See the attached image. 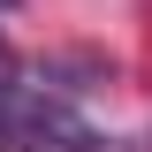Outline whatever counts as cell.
<instances>
[{
    "label": "cell",
    "mask_w": 152,
    "mask_h": 152,
    "mask_svg": "<svg viewBox=\"0 0 152 152\" xmlns=\"http://www.w3.org/2000/svg\"><path fill=\"white\" fill-rule=\"evenodd\" d=\"M0 84H15V53H8V38H0Z\"/></svg>",
    "instance_id": "2"
},
{
    "label": "cell",
    "mask_w": 152,
    "mask_h": 152,
    "mask_svg": "<svg viewBox=\"0 0 152 152\" xmlns=\"http://www.w3.org/2000/svg\"><path fill=\"white\" fill-rule=\"evenodd\" d=\"M0 137H8V145H31V152H91V129H84L61 99L15 91V84H0Z\"/></svg>",
    "instance_id": "1"
}]
</instances>
